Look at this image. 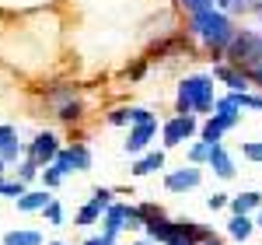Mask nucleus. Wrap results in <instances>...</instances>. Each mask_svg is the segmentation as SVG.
<instances>
[{
    "label": "nucleus",
    "mask_w": 262,
    "mask_h": 245,
    "mask_svg": "<svg viewBox=\"0 0 262 245\" xmlns=\"http://www.w3.org/2000/svg\"><path fill=\"white\" fill-rule=\"evenodd\" d=\"M4 168H7V165H4V161H0V175H4Z\"/></svg>",
    "instance_id": "45"
},
{
    "label": "nucleus",
    "mask_w": 262,
    "mask_h": 245,
    "mask_svg": "<svg viewBox=\"0 0 262 245\" xmlns=\"http://www.w3.org/2000/svg\"><path fill=\"white\" fill-rule=\"evenodd\" d=\"M200 182H203V172L196 165H182V168L164 175V189L168 193H185V189H196Z\"/></svg>",
    "instance_id": "8"
},
{
    "label": "nucleus",
    "mask_w": 262,
    "mask_h": 245,
    "mask_svg": "<svg viewBox=\"0 0 262 245\" xmlns=\"http://www.w3.org/2000/svg\"><path fill=\"white\" fill-rule=\"evenodd\" d=\"M206 161H210V168H213L221 179H234V161H231V154L224 151V144H213V147H210V158H206Z\"/></svg>",
    "instance_id": "12"
},
{
    "label": "nucleus",
    "mask_w": 262,
    "mask_h": 245,
    "mask_svg": "<svg viewBox=\"0 0 262 245\" xmlns=\"http://www.w3.org/2000/svg\"><path fill=\"white\" fill-rule=\"evenodd\" d=\"M200 130V122H196V116H175V119H168L161 126V137H164V147H179V144H185L192 133Z\"/></svg>",
    "instance_id": "6"
},
{
    "label": "nucleus",
    "mask_w": 262,
    "mask_h": 245,
    "mask_svg": "<svg viewBox=\"0 0 262 245\" xmlns=\"http://www.w3.org/2000/svg\"><path fill=\"white\" fill-rule=\"evenodd\" d=\"M158 137V119H147V122H133L129 126V137H126V154H140L150 147V140Z\"/></svg>",
    "instance_id": "7"
},
{
    "label": "nucleus",
    "mask_w": 262,
    "mask_h": 245,
    "mask_svg": "<svg viewBox=\"0 0 262 245\" xmlns=\"http://www.w3.org/2000/svg\"><path fill=\"white\" fill-rule=\"evenodd\" d=\"M213 77H217V81H224L231 91H248V77H245V70L231 67V63H221V67L213 70Z\"/></svg>",
    "instance_id": "14"
},
{
    "label": "nucleus",
    "mask_w": 262,
    "mask_h": 245,
    "mask_svg": "<svg viewBox=\"0 0 262 245\" xmlns=\"http://www.w3.org/2000/svg\"><path fill=\"white\" fill-rule=\"evenodd\" d=\"M200 245H224V238H217V235H213V238H206V242H200Z\"/></svg>",
    "instance_id": "41"
},
{
    "label": "nucleus",
    "mask_w": 262,
    "mask_h": 245,
    "mask_svg": "<svg viewBox=\"0 0 262 245\" xmlns=\"http://www.w3.org/2000/svg\"><path fill=\"white\" fill-rule=\"evenodd\" d=\"M0 182H4V179H0Z\"/></svg>",
    "instance_id": "46"
},
{
    "label": "nucleus",
    "mask_w": 262,
    "mask_h": 245,
    "mask_svg": "<svg viewBox=\"0 0 262 245\" xmlns=\"http://www.w3.org/2000/svg\"><path fill=\"white\" fill-rule=\"evenodd\" d=\"M179 116L192 112H210L213 109V77L210 74H192L179 84Z\"/></svg>",
    "instance_id": "2"
},
{
    "label": "nucleus",
    "mask_w": 262,
    "mask_h": 245,
    "mask_svg": "<svg viewBox=\"0 0 262 245\" xmlns=\"http://www.w3.org/2000/svg\"><path fill=\"white\" fill-rule=\"evenodd\" d=\"M227 200H231L227 193H213V196L206 200V207H210V210H221V207H227Z\"/></svg>",
    "instance_id": "35"
},
{
    "label": "nucleus",
    "mask_w": 262,
    "mask_h": 245,
    "mask_svg": "<svg viewBox=\"0 0 262 245\" xmlns=\"http://www.w3.org/2000/svg\"><path fill=\"white\" fill-rule=\"evenodd\" d=\"M108 122H112V126H126V122H129V109H112V112H108Z\"/></svg>",
    "instance_id": "33"
},
{
    "label": "nucleus",
    "mask_w": 262,
    "mask_h": 245,
    "mask_svg": "<svg viewBox=\"0 0 262 245\" xmlns=\"http://www.w3.org/2000/svg\"><path fill=\"white\" fill-rule=\"evenodd\" d=\"M11 137H18V130H14L11 122H0V147H4V144L11 140Z\"/></svg>",
    "instance_id": "37"
},
{
    "label": "nucleus",
    "mask_w": 262,
    "mask_h": 245,
    "mask_svg": "<svg viewBox=\"0 0 262 245\" xmlns=\"http://www.w3.org/2000/svg\"><path fill=\"white\" fill-rule=\"evenodd\" d=\"M133 245H154V242H150V238L143 235V238H137V242H133Z\"/></svg>",
    "instance_id": "42"
},
{
    "label": "nucleus",
    "mask_w": 262,
    "mask_h": 245,
    "mask_svg": "<svg viewBox=\"0 0 262 245\" xmlns=\"http://www.w3.org/2000/svg\"><path fill=\"white\" fill-rule=\"evenodd\" d=\"M227 207H231V214H252L255 207H262V193H255V189L238 193V196H231V200H227Z\"/></svg>",
    "instance_id": "15"
},
{
    "label": "nucleus",
    "mask_w": 262,
    "mask_h": 245,
    "mask_svg": "<svg viewBox=\"0 0 262 245\" xmlns=\"http://www.w3.org/2000/svg\"><path fill=\"white\" fill-rule=\"evenodd\" d=\"M49 200H53V196H49V189H25V196H18L14 203H18L21 214H39Z\"/></svg>",
    "instance_id": "13"
},
{
    "label": "nucleus",
    "mask_w": 262,
    "mask_h": 245,
    "mask_svg": "<svg viewBox=\"0 0 262 245\" xmlns=\"http://www.w3.org/2000/svg\"><path fill=\"white\" fill-rule=\"evenodd\" d=\"M164 168V151H147L140 161L133 165V175H154Z\"/></svg>",
    "instance_id": "16"
},
{
    "label": "nucleus",
    "mask_w": 262,
    "mask_h": 245,
    "mask_svg": "<svg viewBox=\"0 0 262 245\" xmlns=\"http://www.w3.org/2000/svg\"><path fill=\"white\" fill-rule=\"evenodd\" d=\"M112 196H116V193H112V189H105V186H98V189L91 193V200H95L101 210H108V207H112Z\"/></svg>",
    "instance_id": "31"
},
{
    "label": "nucleus",
    "mask_w": 262,
    "mask_h": 245,
    "mask_svg": "<svg viewBox=\"0 0 262 245\" xmlns=\"http://www.w3.org/2000/svg\"><path fill=\"white\" fill-rule=\"evenodd\" d=\"M224 56L231 60V67H238V70H248V67H255L262 63V35L255 32H234V39L227 42V49H224Z\"/></svg>",
    "instance_id": "3"
},
{
    "label": "nucleus",
    "mask_w": 262,
    "mask_h": 245,
    "mask_svg": "<svg viewBox=\"0 0 262 245\" xmlns=\"http://www.w3.org/2000/svg\"><path fill=\"white\" fill-rule=\"evenodd\" d=\"M42 217H46L53 228H60L63 224V203H60V200H49V203L42 207Z\"/></svg>",
    "instance_id": "25"
},
{
    "label": "nucleus",
    "mask_w": 262,
    "mask_h": 245,
    "mask_svg": "<svg viewBox=\"0 0 262 245\" xmlns=\"http://www.w3.org/2000/svg\"><path fill=\"white\" fill-rule=\"evenodd\" d=\"M200 133H203V140H206V144H221V137L227 133V130H224L221 119L213 116V119H206V122H203V130H200Z\"/></svg>",
    "instance_id": "23"
},
{
    "label": "nucleus",
    "mask_w": 262,
    "mask_h": 245,
    "mask_svg": "<svg viewBox=\"0 0 262 245\" xmlns=\"http://www.w3.org/2000/svg\"><path fill=\"white\" fill-rule=\"evenodd\" d=\"M242 154L248 158V161H259V165H262V140H248V144H242Z\"/></svg>",
    "instance_id": "29"
},
{
    "label": "nucleus",
    "mask_w": 262,
    "mask_h": 245,
    "mask_svg": "<svg viewBox=\"0 0 262 245\" xmlns=\"http://www.w3.org/2000/svg\"><path fill=\"white\" fill-rule=\"evenodd\" d=\"M42 98L53 105V112H56V109H60L63 102L77 98V88H70V84H63V88H49V91H42Z\"/></svg>",
    "instance_id": "20"
},
{
    "label": "nucleus",
    "mask_w": 262,
    "mask_h": 245,
    "mask_svg": "<svg viewBox=\"0 0 262 245\" xmlns=\"http://www.w3.org/2000/svg\"><path fill=\"white\" fill-rule=\"evenodd\" d=\"M42 245H67V242H42Z\"/></svg>",
    "instance_id": "44"
},
{
    "label": "nucleus",
    "mask_w": 262,
    "mask_h": 245,
    "mask_svg": "<svg viewBox=\"0 0 262 245\" xmlns=\"http://www.w3.org/2000/svg\"><path fill=\"white\" fill-rule=\"evenodd\" d=\"M39 179H42V189H56V186H60L63 179H67V175H63L56 165H46V168L39 172Z\"/></svg>",
    "instance_id": "24"
},
{
    "label": "nucleus",
    "mask_w": 262,
    "mask_h": 245,
    "mask_svg": "<svg viewBox=\"0 0 262 245\" xmlns=\"http://www.w3.org/2000/svg\"><path fill=\"white\" fill-rule=\"evenodd\" d=\"M39 172H42V168H39V165H35V161H32V158H25V161L18 165V179H21V182H25V186L32 182V179H39Z\"/></svg>",
    "instance_id": "26"
},
{
    "label": "nucleus",
    "mask_w": 262,
    "mask_h": 245,
    "mask_svg": "<svg viewBox=\"0 0 262 245\" xmlns=\"http://www.w3.org/2000/svg\"><path fill=\"white\" fill-rule=\"evenodd\" d=\"M179 7H185L189 14H196V11H206V7H213V0H175Z\"/></svg>",
    "instance_id": "32"
},
{
    "label": "nucleus",
    "mask_w": 262,
    "mask_h": 245,
    "mask_svg": "<svg viewBox=\"0 0 262 245\" xmlns=\"http://www.w3.org/2000/svg\"><path fill=\"white\" fill-rule=\"evenodd\" d=\"M18 158H25V144H21L18 137H11V140L0 147V161H4V165H14Z\"/></svg>",
    "instance_id": "22"
},
{
    "label": "nucleus",
    "mask_w": 262,
    "mask_h": 245,
    "mask_svg": "<svg viewBox=\"0 0 262 245\" xmlns=\"http://www.w3.org/2000/svg\"><path fill=\"white\" fill-rule=\"evenodd\" d=\"M189 32L196 35V39L206 42V49L213 53V56H224V49H227V42L234 39V21L227 18L224 11L217 7H206V11H196V14H189Z\"/></svg>",
    "instance_id": "1"
},
{
    "label": "nucleus",
    "mask_w": 262,
    "mask_h": 245,
    "mask_svg": "<svg viewBox=\"0 0 262 245\" xmlns=\"http://www.w3.org/2000/svg\"><path fill=\"white\" fill-rule=\"evenodd\" d=\"M53 165L60 168L63 175L70 172H91V147L88 144H70V147H60V154L53 158Z\"/></svg>",
    "instance_id": "4"
},
{
    "label": "nucleus",
    "mask_w": 262,
    "mask_h": 245,
    "mask_svg": "<svg viewBox=\"0 0 262 245\" xmlns=\"http://www.w3.org/2000/svg\"><path fill=\"white\" fill-rule=\"evenodd\" d=\"M46 238H42L39 231H32V228H14V231H7L4 235V245H42Z\"/></svg>",
    "instance_id": "17"
},
{
    "label": "nucleus",
    "mask_w": 262,
    "mask_h": 245,
    "mask_svg": "<svg viewBox=\"0 0 262 245\" xmlns=\"http://www.w3.org/2000/svg\"><path fill=\"white\" fill-rule=\"evenodd\" d=\"M252 217H248V214H231V221H227V235H231V238H238V242H245V238H248V235H252Z\"/></svg>",
    "instance_id": "18"
},
{
    "label": "nucleus",
    "mask_w": 262,
    "mask_h": 245,
    "mask_svg": "<svg viewBox=\"0 0 262 245\" xmlns=\"http://www.w3.org/2000/svg\"><path fill=\"white\" fill-rule=\"evenodd\" d=\"M210 147H213V144H206V140L192 144V147H189V165H203L210 158Z\"/></svg>",
    "instance_id": "28"
},
{
    "label": "nucleus",
    "mask_w": 262,
    "mask_h": 245,
    "mask_svg": "<svg viewBox=\"0 0 262 245\" xmlns=\"http://www.w3.org/2000/svg\"><path fill=\"white\" fill-rule=\"evenodd\" d=\"M25 189H28V186L21 182V179H11V182H0V196H7V200H18V196H25Z\"/></svg>",
    "instance_id": "27"
},
{
    "label": "nucleus",
    "mask_w": 262,
    "mask_h": 245,
    "mask_svg": "<svg viewBox=\"0 0 262 245\" xmlns=\"http://www.w3.org/2000/svg\"><path fill=\"white\" fill-rule=\"evenodd\" d=\"M126 231H143V217L137 207H126Z\"/></svg>",
    "instance_id": "30"
},
{
    "label": "nucleus",
    "mask_w": 262,
    "mask_h": 245,
    "mask_svg": "<svg viewBox=\"0 0 262 245\" xmlns=\"http://www.w3.org/2000/svg\"><path fill=\"white\" fill-rule=\"evenodd\" d=\"M84 245H116V235H105V231H101V235H95V238H88Z\"/></svg>",
    "instance_id": "38"
},
{
    "label": "nucleus",
    "mask_w": 262,
    "mask_h": 245,
    "mask_svg": "<svg viewBox=\"0 0 262 245\" xmlns=\"http://www.w3.org/2000/svg\"><path fill=\"white\" fill-rule=\"evenodd\" d=\"M147 119H154L147 109H140V105H133V109H129V126H133V122H147Z\"/></svg>",
    "instance_id": "34"
},
{
    "label": "nucleus",
    "mask_w": 262,
    "mask_h": 245,
    "mask_svg": "<svg viewBox=\"0 0 262 245\" xmlns=\"http://www.w3.org/2000/svg\"><path fill=\"white\" fill-rule=\"evenodd\" d=\"M101 214H105V210H101V207L95 203V200H88V203H84L81 210H77L74 224H77V228H91V224H98V221H101Z\"/></svg>",
    "instance_id": "19"
},
{
    "label": "nucleus",
    "mask_w": 262,
    "mask_h": 245,
    "mask_svg": "<svg viewBox=\"0 0 262 245\" xmlns=\"http://www.w3.org/2000/svg\"><path fill=\"white\" fill-rule=\"evenodd\" d=\"M248 74H252V81L262 88V63H255V67H248Z\"/></svg>",
    "instance_id": "39"
},
{
    "label": "nucleus",
    "mask_w": 262,
    "mask_h": 245,
    "mask_svg": "<svg viewBox=\"0 0 262 245\" xmlns=\"http://www.w3.org/2000/svg\"><path fill=\"white\" fill-rule=\"evenodd\" d=\"M175 231H179L182 238H189L192 245L206 242V238H213V231L206 224H200V221H192V217H182V221H175Z\"/></svg>",
    "instance_id": "11"
},
{
    "label": "nucleus",
    "mask_w": 262,
    "mask_h": 245,
    "mask_svg": "<svg viewBox=\"0 0 262 245\" xmlns=\"http://www.w3.org/2000/svg\"><path fill=\"white\" fill-rule=\"evenodd\" d=\"M171 231H175V221H168L164 210H161V214H154V217H147V224H143V235H147L154 245H158V242L164 245L168 238H171Z\"/></svg>",
    "instance_id": "9"
},
{
    "label": "nucleus",
    "mask_w": 262,
    "mask_h": 245,
    "mask_svg": "<svg viewBox=\"0 0 262 245\" xmlns=\"http://www.w3.org/2000/svg\"><path fill=\"white\" fill-rule=\"evenodd\" d=\"M164 245H192V242H189V238H182L179 231H171V238H168Z\"/></svg>",
    "instance_id": "40"
},
{
    "label": "nucleus",
    "mask_w": 262,
    "mask_h": 245,
    "mask_svg": "<svg viewBox=\"0 0 262 245\" xmlns=\"http://www.w3.org/2000/svg\"><path fill=\"white\" fill-rule=\"evenodd\" d=\"M255 224H259V231H262V210H259V221H255Z\"/></svg>",
    "instance_id": "43"
},
{
    "label": "nucleus",
    "mask_w": 262,
    "mask_h": 245,
    "mask_svg": "<svg viewBox=\"0 0 262 245\" xmlns=\"http://www.w3.org/2000/svg\"><path fill=\"white\" fill-rule=\"evenodd\" d=\"M101 231L105 235H116L119 238V231H126V203H112L105 214H101Z\"/></svg>",
    "instance_id": "10"
},
{
    "label": "nucleus",
    "mask_w": 262,
    "mask_h": 245,
    "mask_svg": "<svg viewBox=\"0 0 262 245\" xmlns=\"http://www.w3.org/2000/svg\"><path fill=\"white\" fill-rule=\"evenodd\" d=\"M56 119H63V122H77L84 116V105H81V98H70V102H63L56 112H53Z\"/></svg>",
    "instance_id": "21"
},
{
    "label": "nucleus",
    "mask_w": 262,
    "mask_h": 245,
    "mask_svg": "<svg viewBox=\"0 0 262 245\" xmlns=\"http://www.w3.org/2000/svg\"><path fill=\"white\" fill-rule=\"evenodd\" d=\"M242 109H262V98H259V95H248V91H242Z\"/></svg>",
    "instance_id": "36"
},
{
    "label": "nucleus",
    "mask_w": 262,
    "mask_h": 245,
    "mask_svg": "<svg viewBox=\"0 0 262 245\" xmlns=\"http://www.w3.org/2000/svg\"><path fill=\"white\" fill-rule=\"evenodd\" d=\"M56 154H60V137H56V133H49V130H39V133L32 137V144L25 147V158H32L39 168L53 165Z\"/></svg>",
    "instance_id": "5"
}]
</instances>
